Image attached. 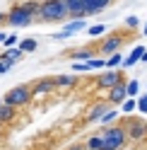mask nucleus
Wrapping results in <instances>:
<instances>
[{
    "label": "nucleus",
    "instance_id": "nucleus-1",
    "mask_svg": "<svg viewBox=\"0 0 147 150\" xmlns=\"http://www.w3.org/2000/svg\"><path fill=\"white\" fill-rule=\"evenodd\" d=\"M39 20L43 22H63L68 20L70 12H68V3L65 0H46V3H41L39 7Z\"/></svg>",
    "mask_w": 147,
    "mask_h": 150
},
{
    "label": "nucleus",
    "instance_id": "nucleus-2",
    "mask_svg": "<svg viewBox=\"0 0 147 150\" xmlns=\"http://www.w3.org/2000/svg\"><path fill=\"white\" fill-rule=\"evenodd\" d=\"M99 136H102V140H104V150H121L125 145V140H128V133H125L123 124L104 126L102 131H99Z\"/></svg>",
    "mask_w": 147,
    "mask_h": 150
},
{
    "label": "nucleus",
    "instance_id": "nucleus-3",
    "mask_svg": "<svg viewBox=\"0 0 147 150\" xmlns=\"http://www.w3.org/2000/svg\"><path fill=\"white\" fill-rule=\"evenodd\" d=\"M32 85H17V87H12L10 92L5 95V99H3V104H10V107H24V104H29L32 102Z\"/></svg>",
    "mask_w": 147,
    "mask_h": 150
},
{
    "label": "nucleus",
    "instance_id": "nucleus-4",
    "mask_svg": "<svg viewBox=\"0 0 147 150\" xmlns=\"http://www.w3.org/2000/svg\"><path fill=\"white\" fill-rule=\"evenodd\" d=\"M123 128H125L128 138H133V140H147V121H140L135 116H128L123 121Z\"/></svg>",
    "mask_w": 147,
    "mask_h": 150
},
{
    "label": "nucleus",
    "instance_id": "nucleus-5",
    "mask_svg": "<svg viewBox=\"0 0 147 150\" xmlns=\"http://www.w3.org/2000/svg\"><path fill=\"white\" fill-rule=\"evenodd\" d=\"M121 80H123V70L121 68H118V70H106V73H102L97 78V85H99V90H111Z\"/></svg>",
    "mask_w": 147,
    "mask_h": 150
},
{
    "label": "nucleus",
    "instance_id": "nucleus-6",
    "mask_svg": "<svg viewBox=\"0 0 147 150\" xmlns=\"http://www.w3.org/2000/svg\"><path fill=\"white\" fill-rule=\"evenodd\" d=\"M32 20H34V17H29L22 7H12V10L5 15V22L10 24V27H27Z\"/></svg>",
    "mask_w": 147,
    "mask_h": 150
},
{
    "label": "nucleus",
    "instance_id": "nucleus-7",
    "mask_svg": "<svg viewBox=\"0 0 147 150\" xmlns=\"http://www.w3.org/2000/svg\"><path fill=\"white\" fill-rule=\"evenodd\" d=\"M123 44H125V39H123L121 34H108L106 39H102V49H99V51L106 53V56H111V53H118V51H121Z\"/></svg>",
    "mask_w": 147,
    "mask_h": 150
},
{
    "label": "nucleus",
    "instance_id": "nucleus-8",
    "mask_svg": "<svg viewBox=\"0 0 147 150\" xmlns=\"http://www.w3.org/2000/svg\"><path fill=\"white\" fill-rule=\"evenodd\" d=\"M53 90H56L53 78H41V80H36L34 85H32V95L34 97H41V95H51Z\"/></svg>",
    "mask_w": 147,
    "mask_h": 150
},
{
    "label": "nucleus",
    "instance_id": "nucleus-9",
    "mask_svg": "<svg viewBox=\"0 0 147 150\" xmlns=\"http://www.w3.org/2000/svg\"><path fill=\"white\" fill-rule=\"evenodd\" d=\"M125 99H128V92H125V82L121 80L118 85H113L111 90H108V104H118L121 107Z\"/></svg>",
    "mask_w": 147,
    "mask_h": 150
},
{
    "label": "nucleus",
    "instance_id": "nucleus-10",
    "mask_svg": "<svg viewBox=\"0 0 147 150\" xmlns=\"http://www.w3.org/2000/svg\"><path fill=\"white\" fill-rule=\"evenodd\" d=\"M108 5H111V0H85V17L99 15L102 10H106Z\"/></svg>",
    "mask_w": 147,
    "mask_h": 150
},
{
    "label": "nucleus",
    "instance_id": "nucleus-11",
    "mask_svg": "<svg viewBox=\"0 0 147 150\" xmlns=\"http://www.w3.org/2000/svg\"><path fill=\"white\" fill-rule=\"evenodd\" d=\"M108 109H111V107H108V102H97V104H92V111L87 114L85 121H87V124H92V121H99Z\"/></svg>",
    "mask_w": 147,
    "mask_h": 150
},
{
    "label": "nucleus",
    "instance_id": "nucleus-12",
    "mask_svg": "<svg viewBox=\"0 0 147 150\" xmlns=\"http://www.w3.org/2000/svg\"><path fill=\"white\" fill-rule=\"evenodd\" d=\"M68 3V12L75 20H85V0H65Z\"/></svg>",
    "mask_w": 147,
    "mask_h": 150
},
{
    "label": "nucleus",
    "instance_id": "nucleus-13",
    "mask_svg": "<svg viewBox=\"0 0 147 150\" xmlns=\"http://www.w3.org/2000/svg\"><path fill=\"white\" fill-rule=\"evenodd\" d=\"M56 82V90H70L77 85V75H58V78H53Z\"/></svg>",
    "mask_w": 147,
    "mask_h": 150
},
{
    "label": "nucleus",
    "instance_id": "nucleus-14",
    "mask_svg": "<svg viewBox=\"0 0 147 150\" xmlns=\"http://www.w3.org/2000/svg\"><path fill=\"white\" fill-rule=\"evenodd\" d=\"M145 51H147V49H145L142 44H140V46H135V49L130 51V56L123 61V68H130V65H135L137 61H142V53H145Z\"/></svg>",
    "mask_w": 147,
    "mask_h": 150
},
{
    "label": "nucleus",
    "instance_id": "nucleus-15",
    "mask_svg": "<svg viewBox=\"0 0 147 150\" xmlns=\"http://www.w3.org/2000/svg\"><path fill=\"white\" fill-rule=\"evenodd\" d=\"M94 53H97V51H92V49H77V51L70 53V58L77 61V63H87V61L94 58Z\"/></svg>",
    "mask_w": 147,
    "mask_h": 150
},
{
    "label": "nucleus",
    "instance_id": "nucleus-16",
    "mask_svg": "<svg viewBox=\"0 0 147 150\" xmlns=\"http://www.w3.org/2000/svg\"><path fill=\"white\" fill-rule=\"evenodd\" d=\"M15 114H17L15 107L3 104V107H0V124H12V121H15Z\"/></svg>",
    "mask_w": 147,
    "mask_h": 150
},
{
    "label": "nucleus",
    "instance_id": "nucleus-17",
    "mask_svg": "<svg viewBox=\"0 0 147 150\" xmlns=\"http://www.w3.org/2000/svg\"><path fill=\"white\" fill-rule=\"evenodd\" d=\"M22 56H24V53H22L20 49H17V46H12V49H7L3 56H0V61H7V63H12V65H15L17 61L22 58Z\"/></svg>",
    "mask_w": 147,
    "mask_h": 150
},
{
    "label": "nucleus",
    "instance_id": "nucleus-18",
    "mask_svg": "<svg viewBox=\"0 0 147 150\" xmlns=\"http://www.w3.org/2000/svg\"><path fill=\"white\" fill-rule=\"evenodd\" d=\"M85 148H87V150H104V140H102V136H99V133L89 136L87 143H85Z\"/></svg>",
    "mask_w": 147,
    "mask_h": 150
},
{
    "label": "nucleus",
    "instance_id": "nucleus-19",
    "mask_svg": "<svg viewBox=\"0 0 147 150\" xmlns=\"http://www.w3.org/2000/svg\"><path fill=\"white\" fill-rule=\"evenodd\" d=\"M20 7H22V10H24L27 15H29V17H36V15H39V7H41V3H36V0H29V3H22Z\"/></svg>",
    "mask_w": 147,
    "mask_h": 150
},
{
    "label": "nucleus",
    "instance_id": "nucleus-20",
    "mask_svg": "<svg viewBox=\"0 0 147 150\" xmlns=\"http://www.w3.org/2000/svg\"><path fill=\"white\" fill-rule=\"evenodd\" d=\"M123 53L121 51H118V53H111V56H108V58H106V65H108V68H123Z\"/></svg>",
    "mask_w": 147,
    "mask_h": 150
},
{
    "label": "nucleus",
    "instance_id": "nucleus-21",
    "mask_svg": "<svg viewBox=\"0 0 147 150\" xmlns=\"http://www.w3.org/2000/svg\"><path fill=\"white\" fill-rule=\"evenodd\" d=\"M17 49H20L22 53H32V51H36V39H22L20 44H17Z\"/></svg>",
    "mask_w": 147,
    "mask_h": 150
},
{
    "label": "nucleus",
    "instance_id": "nucleus-22",
    "mask_svg": "<svg viewBox=\"0 0 147 150\" xmlns=\"http://www.w3.org/2000/svg\"><path fill=\"white\" fill-rule=\"evenodd\" d=\"M137 87H140V82H137V80H128L125 82V92H128V97H137V95H140V90H137Z\"/></svg>",
    "mask_w": 147,
    "mask_h": 150
},
{
    "label": "nucleus",
    "instance_id": "nucleus-23",
    "mask_svg": "<svg viewBox=\"0 0 147 150\" xmlns=\"http://www.w3.org/2000/svg\"><path fill=\"white\" fill-rule=\"evenodd\" d=\"M80 29H85V20H72L63 32H68V36H70V34H75V32H80Z\"/></svg>",
    "mask_w": 147,
    "mask_h": 150
},
{
    "label": "nucleus",
    "instance_id": "nucleus-24",
    "mask_svg": "<svg viewBox=\"0 0 147 150\" xmlns=\"http://www.w3.org/2000/svg\"><path fill=\"white\" fill-rule=\"evenodd\" d=\"M135 109H137V107H135V99H133V97H128L123 104H121V111H123V114H133Z\"/></svg>",
    "mask_w": 147,
    "mask_h": 150
},
{
    "label": "nucleus",
    "instance_id": "nucleus-25",
    "mask_svg": "<svg viewBox=\"0 0 147 150\" xmlns=\"http://www.w3.org/2000/svg\"><path fill=\"white\" fill-rule=\"evenodd\" d=\"M116 116H118V109H108V111H106V114H104L102 119H99V121H102V126H108V124H111V121H113Z\"/></svg>",
    "mask_w": 147,
    "mask_h": 150
},
{
    "label": "nucleus",
    "instance_id": "nucleus-26",
    "mask_svg": "<svg viewBox=\"0 0 147 150\" xmlns=\"http://www.w3.org/2000/svg\"><path fill=\"white\" fill-rule=\"evenodd\" d=\"M135 107L140 109L142 114H147V92H145V95H137V97H135Z\"/></svg>",
    "mask_w": 147,
    "mask_h": 150
},
{
    "label": "nucleus",
    "instance_id": "nucleus-27",
    "mask_svg": "<svg viewBox=\"0 0 147 150\" xmlns=\"http://www.w3.org/2000/svg\"><path fill=\"white\" fill-rule=\"evenodd\" d=\"M104 32H106L104 24H94V27H89V29H87V34L94 36V39H97V36H104Z\"/></svg>",
    "mask_w": 147,
    "mask_h": 150
},
{
    "label": "nucleus",
    "instance_id": "nucleus-28",
    "mask_svg": "<svg viewBox=\"0 0 147 150\" xmlns=\"http://www.w3.org/2000/svg\"><path fill=\"white\" fill-rule=\"evenodd\" d=\"M87 65H89V68H104L106 58H92V61H87Z\"/></svg>",
    "mask_w": 147,
    "mask_h": 150
},
{
    "label": "nucleus",
    "instance_id": "nucleus-29",
    "mask_svg": "<svg viewBox=\"0 0 147 150\" xmlns=\"http://www.w3.org/2000/svg\"><path fill=\"white\" fill-rule=\"evenodd\" d=\"M125 27H128V29H137V27H140V20H137V17H128Z\"/></svg>",
    "mask_w": 147,
    "mask_h": 150
},
{
    "label": "nucleus",
    "instance_id": "nucleus-30",
    "mask_svg": "<svg viewBox=\"0 0 147 150\" xmlns=\"http://www.w3.org/2000/svg\"><path fill=\"white\" fill-rule=\"evenodd\" d=\"M7 49H12V46H17V36L15 34H10V36H5V41H3Z\"/></svg>",
    "mask_w": 147,
    "mask_h": 150
},
{
    "label": "nucleus",
    "instance_id": "nucleus-31",
    "mask_svg": "<svg viewBox=\"0 0 147 150\" xmlns=\"http://www.w3.org/2000/svg\"><path fill=\"white\" fill-rule=\"evenodd\" d=\"M72 70H80V73H85V70H89V65H87V63H77V61H75V63H72Z\"/></svg>",
    "mask_w": 147,
    "mask_h": 150
},
{
    "label": "nucleus",
    "instance_id": "nucleus-32",
    "mask_svg": "<svg viewBox=\"0 0 147 150\" xmlns=\"http://www.w3.org/2000/svg\"><path fill=\"white\" fill-rule=\"evenodd\" d=\"M10 68H12V63H7V61H0V75H5Z\"/></svg>",
    "mask_w": 147,
    "mask_h": 150
},
{
    "label": "nucleus",
    "instance_id": "nucleus-33",
    "mask_svg": "<svg viewBox=\"0 0 147 150\" xmlns=\"http://www.w3.org/2000/svg\"><path fill=\"white\" fill-rule=\"evenodd\" d=\"M65 150H87V148H85V143H82V145H70V148H65Z\"/></svg>",
    "mask_w": 147,
    "mask_h": 150
},
{
    "label": "nucleus",
    "instance_id": "nucleus-34",
    "mask_svg": "<svg viewBox=\"0 0 147 150\" xmlns=\"http://www.w3.org/2000/svg\"><path fill=\"white\" fill-rule=\"evenodd\" d=\"M142 36H147V22H145V27H142Z\"/></svg>",
    "mask_w": 147,
    "mask_h": 150
},
{
    "label": "nucleus",
    "instance_id": "nucleus-35",
    "mask_svg": "<svg viewBox=\"0 0 147 150\" xmlns=\"http://www.w3.org/2000/svg\"><path fill=\"white\" fill-rule=\"evenodd\" d=\"M3 41H5V34H3V32H0V44H3Z\"/></svg>",
    "mask_w": 147,
    "mask_h": 150
},
{
    "label": "nucleus",
    "instance_id": "nucleus-36",
    "mask_svg": "<svg viewBox=\"0 0 147 150\" xmlns=\"http://www.w3.org/2000/svg\"><path fill=\"white\" fill-rule=\"evenodd\" d=\"M3 22H5V15H3V12H0V24H3Z\"/></svg>",
    "mask_w": 147,
    "mask_h": 150
},
{
    "label": "nucleus",
    "instance_id": "nucleus-37",
    "mask_svg": "<svg viewBox=\"0 0 147 150\" xmlns=\"http://www.w3.org/2000/svg\"><path fill=\"white\" fill-rule=\"evenodd\" d=\"M142 61H145V63H147V51H145V53H142Z\"/></svg>",
    "mask_w": 147,
    "mask_h": 150
},
{
    "label": "nucleus",
    "instance_id": "nucleus-38",
    "mask_svg": "<svg viewBox=\"0 0 147 150\" xmlns=\"http://www.w3.org/2000/svg\"><path fill=\"white\" fill-rule=\"evenodd\" d=\"M0 107H3V99H0Z\"/></svg>",
    "mask_w": 147,
    "mask_h": 150
}]
</instances>
